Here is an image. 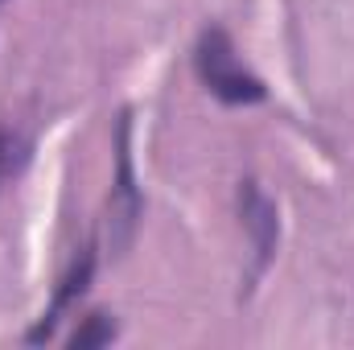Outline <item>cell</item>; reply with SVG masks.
Wrapping results in <instances>:
<instances>
[{
	"instance_id": "cell-1",
	"label": "cell",
	"mask_w": 354,
	"mask_h": 350,
	"mask_svg": "<svg viewBox=\"0 0 354 350\" xmlns=\"http://www.w3.org/2000/svg\"><path fill=\"white\" fill-rule=\"evenodd\" d=\"M194 71L202 79V87L210 91L218 103L227 107H252V103H264L268 87L260 75H252L231 42V33L223 25H206L198 33V46H194Z\"/></svg>"
},
{
	"instance_id": "cell-2",
	"label": "cell",
	"mask_w": 354,
	"mask_h": 350,
	"mask_svg": "<svg viewBox=\"0 0 354 350\" xmlns=\"http://www.w3.org/2000/svg\"><path fill=\"white\" fill-rule=\"evenodd\" d=\"M132 116L120 111L115 124V190H111V248L124 252L132 243V227L140 219V190H136V174H132Z\"/></svg>"
},
{
	"instance_id": "cell-3",
	"label": "cell",
	"mask_w": 354,
	"mask_h": 350,
	"mask_svg": "<svg viewBox=\"0 0 354 350\" xmlns=\"http://www.w3.org/2000/svg\"><path fill=\"white\" fill-rule=\"evenodd\" d=\"M95 239H87L83 248H79V256L71 260V268L62 272V280H58V288H54V301L46 305V313L37 317V326L25 334V342L29 347H41V342H50L54 338V330H58V322L83 301V293H87V284H91V276H95Z\"/></svg>"
},
{
	"instance_id": "cell-4",
	"label": "cell",
	"mask_w": 354,
	"mask_h": 350,
	"mask_svg": "<svg viewBox=\"0 0 354 350\" xmlns=\"http://www.w3.org/2000/svg\"><path fill=\"white\" fill-rule=\"evenodd\" d=\"M239 214H243V231L252 239V252H256V264H252V284L264 276V268L272 264V252L280 243V219H276V206L268 202V194L256 185V181H239Z\"/></svg>"
},
{
	"instance_id": "cell-5",
	"label": "cell",
	"mask_w": 354,
	"mask_h": 350,
	"mask_svg": "<svg viewBox=\"0 0 354 350\" xmlns=\"http://www.w3.org/2000/svg\"><path fill=\"white\" fill-rule=\"evenodd\" d=\"M29 153H33V145L17 128H0V190L21 177V169L29 165Z\"/></svg>"
},
{
	"instance_id": "cell-6",
	"label": "cell",
	"mask_w": 354,
	"mask_h": 350,
	"mask_svg": "<svg viewBox=\"0 0 354 350\" xmlns=\"http://www.w3.org/2000/svg\"><path fill=\"white\" fill-rule=\"evenodd\" d=\"M115 338V322L107 317V313H87L83 322H79V330L71 334V347L75 350H87V347H107Z\"/></svg>"
},
{
	"instance_id": "cell-7",
	"label": "cell",
	"mask_w": 354,
	"mask_h": 350,
	"mask_svg": "<svg viewBox=\"0 0 354 350\" xmlns=\"http://www.w3.org/2000/svg\"><path fill=\"white\" fill-rule=\"evenodd\" d=\"M0 4H4V0H0Z\"/></svg>"
}]
</instances>
